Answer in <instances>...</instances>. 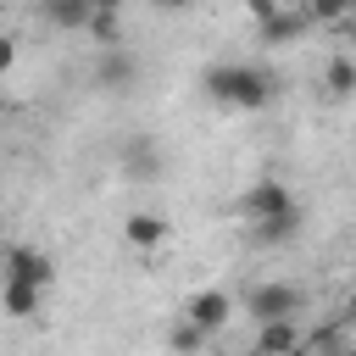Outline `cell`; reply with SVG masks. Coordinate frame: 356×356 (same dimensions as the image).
I'll use <instances>...</instances> for the list:
<instances>
[{"label": "cell", "mask_w": 356, "mask_h": 356, "mask_svg": "<svg viewBox=\"0 0 356 356\" xmlns=\"http://www.w3.org/2000/svg\"><path fill=\"white\" fill-rule=\"evenodd\" d=\"M206 95L217 106H239V111H261L273 95H278V78L256 61H222L206 72Z\"/></svg>", "instance_id": "cell-1"}, {"label": "cell", "mask_w": 356, "mask_h": 356, "mask_svg": "<svg viewBox=\"0 0 356 356\" xmlns=\"http://www.w3.org/2000/svg\"><path fill=\"white\" fill-rule=\"evenodd\" d=\"M245 217H250L256 239H267V245H278V239H289V234L300 228V206H295V195H289L278 178L250 184V195H245Z\"/></svg>", "instance_id": "cell-2"}, {"label": "cell", "mask_w": 356, "mask_h": 356, "mask_svg": "<svg viewBox=\"0 0 356 356\" xmlns=\"http://www.w3.org/2000/svg\"><path fill=\"white\" fill-rule=\"evenodd\" d=\"M6 278H22V284H33V289H50L56 267H50L44 250H33V245H11V250H6Z\"/></svg>", "instance_id": "cell-3"}, {"label": "cell", "mask_w": 356, "mask_h": 356, "mask_svg": "<svg viewBox=\"0 0 356 356\" xmlns=\"http://www.w3.org/2000/svg\"><path fill=\"white\" fill-rule=\"evenodd\" d=\"M300 306V295H295V284H261V289H250V312H256V323H273V317H289Z\"/></svg>", "instance_id": "cell-4"}, {"label": "cell", "mask_w": 356, "mask_h": 356, "mask_svg": "<svg viewBox=\"0 0 356 356\" xmlns=\"http://www.w3.org/2000/svg\"><path fill=\"white\" fill-rule=\"evenodd\" d=\"M228 312H234V300H228L222 289H200V295L184 306V317H189L195 328H206V334H217V328L228 323Z\"/></svg>", "instance_id": "cell-5"}, {"label": "cell", "mask_w": 356, "mask_h": 356, "mask_svg": "<svg viewBox=\"0 0 356 356\" xmlns=\"http://www.w3.org/2000/svg\"><path fill=\"white\" fill-rule=\"evenodd\" d=\"M289 350H300V334H295V323H289V317H273V323H261V334H256V356H289Z\"/></svg>", "instance_id": "cell-6"}, {"label": "cell", "mask_w": 356, "mask_h": 356, "mask_svg": "<svg viewBox=\"0 0 356 356\" xmlns=\"http://www.w3.org/2000/svg\"><path fill=\"white\" fill-rule=\"evenodd\" d=\"M256 22H261V39H267V44H289L312 17H306V11H278V6H273V11H267V17H256Z\"/></svg>", "instance_id": "cell-7"}, {"label": "cell", "mask_w": 356, "mask_h": 356, "mask_svg": "<svg viewBox=\"0 0 356 356\" xmlns=\"http://www.w3.org/2000/svg\"><path fill=\"white\" fill-rule=\"evenodd\" d=\"M39 300H44V289H33V284H22V278H6V284H0V312H11V317H33Z\"/></svg>", "instance_id": "cell-8"}, {"label": "cell", "mask_w": 356, "mask_h": 356, "mask_svg": "<svg viewBox=\"0 0 356 356\" xmlns=\"http://www.w3.org/2000/svg\"><path fill=\"white\" fill-rule=\"evenodd\" d=\"M161 239H167V222H161L156 211H134V217H128V245H134V250H156Z\"/></svg>", "instance_id": "cell-9"}, {"label": "cell", "mask_w": 356, "mask_h": 356, "mask_svg": "<svg viewBox=\"0 0 356 356\" xmlns=\"http://www.w3.org/2000/svg\"><path fill=\"white\" fill-rule=\"evenodd\" d=\"M134 72H139V61H134L128 50L106 44V56H100V83H106V89H117V83H134Z\"/></svg>", "instance_id": "cell-10"}, {"label": "cell", "mask_w": 356, "mask_h": 356, "mask_svg": "<svg viewBox=\"0 0 356 356\" xmlns=\"http://www.w3.org/2000/svg\"><path fill=\"white\" fill-rule=\"evenodd\" d=\"M328 95H339V100L356 95V61H350V56H334V61H328Z\"/></svg>", "instance_id": "cell-11"}, {"label": "cell", "mask_w": 356, "mask_h": 356, "mask_svg": "<svg viewBox=\"0 0 356 356\" xmlns=\"http://www.w3.org/2000/svg\"><path fill=\"white\" fill-rule=\"evenodd\" d=\"M89 0H50V17L61 22V28H89Z\"/></svg>", "instance_id": "cell-12"}, {"label": "cell", "mask_w": 356, "mask_h": 356, "mask_svg": "<svg viewBox=\"0 0 356 356\" xmlns=\"http://www.w3.org/2000/svg\"><path fill=\"white\" fill-rule=\"evenodd\" d=\"M128 172L134 178H156V145L150 139H134L128 145Z\"/></svg>", "instance_id": "cell-13"}, {"label": "cell", "mask_w": 356, "mask_h": 356, "mask_svg": "<svg viewBox=\"0 0 356 356\" xmlns=\"http://www.w3.org/2000/svg\"><path fill=\"white\" fill-rule=\"evenodd\" d=\"M206 339H211V334H206V328H195L189 317H184V323L172 328V350H178V356H195V350H200Z\"/></svg>", "instance_id": "cell-14"}, {"label": "cell", "mask_w": 356, "mask_h": 356, "mask_svg": "<svg viewBox=\"0 0 356 356\" xmlns=\"http://www.w3.org/2000/svg\"><path fill=\"white\" fill-rule=\"evenodd\" d=\"M306 17H312V22H334V17H350V0H306Z\"/></svg>", "instance_id": "cell-15"}, {"label": "cell", "mask_w": 356, "mask_h": 356, "mask_svg": "<svg viewBox=\"0 0 356 356\" xmlns=\"http://www.w3.org/2000/svg\"><path fill=\"white\" fill-rule=\"evenodd\" d=\"M11 61H17V44H11V39H0V78L11 72Z\"/></svg>", "instance_id": "cell-16"}, {"label": "cell", "mask_w": 356, "mask_h": 356, "mask_svg": "<svg viewBox=\"0 0 356 356\" xmlns=\"http://www.w3.org/2000/svg\"><path fill=\"white\" fill-rule=\"evenodd\" d=\"M89 6H95V11H117L122 0H89Z\"/></svg>", "instance_id": "cell-17"}, {"label": "cell", "mask_w": 356, "mask_h": 356, "mask_svg": "<svg viewBox=\"0 0 356 356\" xmlns=\"http://www.w3.org/2000/svg\"><path fill=\"white\" fill-rule=\"evenodd\" d=\"M345 33H350V44H356V11H350V22H345Z\"/></svg>", "instance_id": "cell-18"}, {"label": "cell", "mask_w": 356, "mask_h": 356, "mask_svg": "<svg viewBox=\"0 0 356 356\" xmlns=\"http://www.w3.org/2000/svg\"><path fill=\"white\" fill-rule=\"evenodd\" d=\"M156 6H167V11H172V6H189V0H156Z\"/></svg>", "instance_id": "cell-19"}, {"label": "cell", "mask_w": 356, "mask_h": 356, "mask_svg": "<svg viewBox=\"0 0 356 356\" xmlns=\"http://www.w3.org/2000/svg\"><path fill=\"white\" fill-rule=\"evenodd\" d=\"M289 356H300V350H289Z\"/></svg>", "instance_id": "cell-20"}, {"label": "cell", "mask_w": 356, "mask_h": 356, "mask_svg": "<svg viewBox=\"0 0 356 356\" xmlns=\"http://www.w3.org/2000/svg\"><path fill=\"white\" fill-rule=\"evenodd\" d=\"M350 11H356V0H350Z\"/></svg>", "instance_id": "cell-21"}, {"label": "cell", "mask_w": 356, "mask_h": 356, "mask_svg": "<svg viewBox=\"0 0 356 356\" xmlns=\"http://www.w3.org/2000/svg\"><path fill=\"white\" fill-rule=\"evenodd\" d=\"M44 6H50V0H44Z\"/></svg>", "instance_id": "cell-22"}]
</instances>
